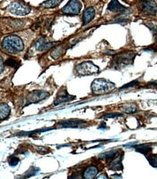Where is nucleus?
I'll return each instance as SVG.
<instances>
[{"label": "nucleus", "instance_id": "obj_1", "mask_svg": "<svg viewBox=\"0 0 157 179\" xmlns=\"http://www.w3.org/2000/svg\"><path fill=\"white\" fill-rule=\"evenodd\" d=\"M136 54L133 51H124L115 54L112 58L111 68L114 70H121L133 63Z\"/></svg>", "mask_w": 157, "mask_h": 179}, {"label": "nucleus", "instance_id": "obj_2", "mask_svg": "<svg viewBox=\"0 0 157 179\" xmlns=\"http://www.w3.org/2000/svg\"><path fill=\"white\" fill-rule=\"evenodd\" d=\"M2 46L4 51L10 54L18 53L24 49L23 42L17 35H10L4 38Z\"/></svg>", "mask_w": 157, "mask_h": 179}, {"label": "nucleus", "instance_id": "obj_3", "mask_svg": "<svg viewBox=\"0 0 157 179\" xmlns=\"http://www.w3.org/2000/svg\"><path fill=\"white\" fill-rule=\"evenodd\" d=\"M91 88L92 92L99 95L112 91L115 88V84L104 78H97L92 83Z\"/></svg>", "mask_w": 157, "mask_h": 179}, {"label": "nucleus", "instance_id": "obj_4", "mask_svg": "<svg viewBox=\"0 0 157 179\" xmlns=\"http://www.w3.org/2000/svg\"><path fill=\"white\" fill-rule=\"evenodd\" d=\"M31 7L23 1H14L8 6V11L15 15L24 16L30 13Z\"/></svg>", "mask_w": 157, "mask_h": 179}, {"label": "nucleus", "instance_id": "obj_5", "mask_svg": "<svg viewBox=\"0 0 157 179\" xmlns=\"http://www.w3.org/2000/svg\"><path fill=\"white\" fill-rule=\"evenodd\" d=\"M76 73L80 76H86L96 74L99 72V68L92 62L86 61L78 65L75 68Z\"/></svg>", "mask_w": 157, "mask_h": 179}, {"label": "nucleus", "instance_id": "obj_6", "mask_svg": "<svg viewBox=\"0 0 157 179\" xmlns=\"http://www.w3.org/2000/svg\"><path fill=\"white\" fill-rule=\"evenodd\" d=\"M82 8V4L78 0H69L65 6L62 9V13L69 15L79 14Z\"/></svg>", "mask_w": 157, "mask_h": 179}, {"label": "nucleus", "instance_id": "obj_7", "mask_svg": "<svg viewBox=\"0 0 157 179\" xmlns=\"http://www.w3.org/2000/svg\"><path fill=\"white\" fill-rule=\"evenodd\" d=\"M49 96V94L46 91L35 90L31 92L27 97L26 105L31 104H36L41 102Z\"/></svg>", "mask_w": 157, "mask_h": 179}, {"label": "nucleus", "instance_id": "obj_8", "mask_svg": "<svg viewBox=\"0 0 157 179\" xmlns=\"http://www.w3.org/2000/svg\"><path fill=\"white\" fill-rule=\"evenodd\" d=\"M140 10L148 15H156L157 13V4L154 0H141L139 3Z\"/></svg>", "mask_w": 157, "mask_h": 179}, {"label": "nucleus", "instance_id": "obj_9", "mask_svg": "<svg viewBox=\"0 0 157 179\" xmlns=\"http://www.w3.org/2000/svg\"><path fill=\"white\" fill-rule=\"evenodd\" d=\"M87 123L86 121L78 119H70L63 120L59 123V126L64 128H83Z\"/></svg>", "mask_w": 157, "mask_h": 179}, {"label": "nucleus", "instance_id": "obj_10", "mask_svg": "<svg viewBox=\"0 0 157 179\" xmlns=\"http://www.w3.org/2000/svg\"><path fill=\"white\" fill-rule=\"evenodd\" d=\"M75 96L69 94L67 91L66 90V89H64L60 90L59 92L57 93V97H55L54 104H55V105H58L61 104V103L70 102L75 99Z\"/></svg>", "mask_w": 157, "mask_h": 179}, {"label": "nucleus", "instance_id": "obj_11", "mask_svg": "<svg viewBox=\"0 0 157 179\" xmlns=\"http://www.w3.org/2000/svg\"><path fill=\"white\" fill-rule=\"evenodd\" d=\"M56 44H57V42L49 41L46 38L42 37L36 42L35 48L37 51H43L52 48L54 46L56 45Z\"/></svg>", "mask_w": 157, "mask_h": 179}, {"label": "nucleus", "instance_id": "obj_12", "mask_svg": "<svg viewBox=\"0 0 157 179\" xmlns=\"http://www.w3.org/2000/svg\"><path fill=\"white\" fill-rule=\"evenodd\" d=\"M107 10L114 12H125L128 10L124 6L122 5L118 0H111L110 3L109 4Z\"/></svg>", "mask_w": 157, "mask_h": 179}, {"label": "nucleus", "instance_id": "obj_13", "mask_svg": "<svg viewBox=\"0 0 157 179\" xmlns=\"http://www.w3.org/2000/svg\"><path fill=\"white\" fill-rule=\"evenodd\" d=\"M122 160V155L119 154V155L115 157L111 161V162L109 163V168L111 170H113V171H121V170H122L123 166Z\"/></svg>", "mask_w": 157, "mask_h": 179}, {"label": "nucleus", "instance_id": "obj_14", "mask_svg": "<svg viewBox=\"0 0 157 179\" xmlns=\"http://www.w3.org/2000/svg\"><path fill=\"white\" fill-rule=\"evenodd\" d=\"M95 10L92 7H88L84 11L83 15V26L89 23L95 16Z\"/></svg>", "mask_w": 157, "mask_h": 179}, {"label": "nucleus", "instance_id": "obj_15", "mask_svg": "<svg viewBox=\"0 0 157 179\" xmlns=\"http://www.w3.org/2000/svg\"><path fill=\"white\" fill-rule=\"evenodd\" d=\"M120 149H114V150H111L107 152H104L102 154H99V158L103 159V160H112L113 159L118 155L119 152H120Z\"/></svg>", "mask_w": 157, "mask_h": 179}, {"label": "nucleus", "instance_id": "obj_16", "mask_svg": "<svg viewBox=\"0 0 157 179\" xmlns=\"http://www.w3.org/2000/svg\"><path fill=\"white\" fill-rule=\"evenodd\" d=\"M98 174L97 167L94 166L88 167L84 172L83 178L86 179H93Z\"/></svg>", "mask_w": 157, "mask_h": 179}, {"label": "nucleus", "instance_id": "obj_17", "mask_svg": "<svg viewBox=\"0 0 157 179\" xmlns=\"http://www.w3.org/2000/svg\"><path fill=\"white\" fill-rule=\"evenodd\" d=\"M152 147L151 144H139L136 146V150L138 152H140L141 154H144L146 156L148 153L151 152Z\"/></svg>", "mask_w": 157, "mask_h": 179}, {"label": "nucleus", "instance_id": "obj_18", "mask_svg": "<svg viewBox=\"0 0 157 179\" xmlns=\"http://www.w3.org/2000/svg\"><path fill=\"white\" fill-rule=\"evenodd\" d=\"M10 114V108L7 104H2L0 106V118L1 120H5Z\"/></svg>", "mask_w": 157, "mask_h": 179}, {"label": "nucleus", "instance_id": "obj_19", "mask_svg": "<svg viewBox=\"0 0 157 179\" xmlns=\"http://www.w3.org/2000/svg\"><path fill=\"white\" fill-rule=\"evenodd\" d=\"M63 1V0H46L41 4V6H43L46 8H55Z\"/></svg>", "mask_w": 157, "mask_h": 179}, {"label": "nucleus", "instance_id": "obj_20", "mask_svg": "<svg viewBox=\"0 0 157 179\" xmlns=\"http://www.w3.org/2000/svg\"><path fill=\"white\" fill-rule=\"evenodd\" d=\"M64 51H65V50H64L63 46H58L57 48H56L55 50L51 53V56L54 59H58V58L60 57L63 55Z\"/></svg>", "mask_w": 157, "mask_h": 179}, {"label": "nucleus", "instance_id": "obj_21", "mask_svg": "<svg viewBox=\"0 0 157 179\" xmlns=\"http://www.w3.org/2000/svg\"><path fill=\"white\" fill-rule=\"evenodd\" d=\"M122 110L125 112V113L131 114V113H135L137 111V107L136 104H125L124 107H123Z\"/></svg>", "mask_w": 157, "mask_h": 179}, {"label": "nucleus", "instance_id": "obj_22", "mask_svg": "<svg viewBox=\"0 0 157 179\" xmlns=\"http://www.w3.org/2000/svg\"><path fill=\"white\" fill-rule=\"evenodd\" d=\"M10 26L15 29L21 28L22 27L24 26L23 22H22V21H20V20H17V19L11 20L10 22Z\"/></svg>", "mask_w": 157, "mask_h": 179}, {"label": "nucleus", "instance_id": "obj_23", "mask_svg": "<svg viewBox=\"0 0 157 179\" xmlns=\"http://www.w3.org/2000/svg\"><path fill=\"white\" fill-rule=\"evenodd\" d=\"M40 171V169L39 168V167H31L30 169L28 170V171L26 172V173H25V176H23L22 178H29V177H31V176H34L38 172H39Z\"/></svg>", "mask_w": 157, "mask_h": 179}, {"label": "nucleus", "instance_id": "obj_24", "mask_svg": "<svg viewBox=\"0 0 157 179\" xmlns=\"http://www.w3.org/2000/svg\"><path fill=\"white\" fill-rule=\"evenodd\" d=\"M146 157L149 160L150 165L152 167L157 168V154H151V155L146 156Z\"/></svg>", "mask_w": 157, "mask_h": 179}, {"label": "nucleus", "instance_id": "obj_25", "mask_svg": "<svg viewBox=\"0 0 157 179\" xmlns=\"http://www.w3.org/2000/svg\"><path fill=\"white\" fill-rule=\"evenodd\" d=\"M49 130H51V128H46V129H40V130H36V131H31V132H22V133H20V134H17V135L20 136H29V135H33V134L35 133H40L41 132H45L47 131H49Z\"/></svg>", "mask_w": 157, "mask_h": 179}, {"label": "nucleus", "instance_id": "obj_26", "mask_svg": "<svg viewBox=\"0 0 157 179\" xmlns=\"http://www.w3.org/2000/svg\"><path fill=\"white\" fill-rule=\"evenodd\" d=\"M5 64L7 65L12 67V68H17L20 65L19 62H17V60L13 59V58H9V59L7 60Z\"/></svg>", "mask_w": 157, "mask_h": 179}, {"label": "nucleus", "instance_id": "obj_27", "mask_svg": "<svg viewBox=\"0 0 157 179\" xmlns=\"http://www.w3.org/2000/svg\"><path fill=\"white\" fill-rule=\"evenodd\" d=\"M139 84V81L138 80H133V81H131L128 83V84L124 85V86L121 87L120 89V90H124V89H129V88H133V87L136 86L137 85Z\"/></svg>", "mask_w": 157, "mask_h": 179}, {"label": "nucleus", "instance_id": "obj_28", "mask_svg": "<svg viewBox=\"0 0 157 179\" xmlns=\"http://www.w3.org/2000/svg\"><path fill=\"white\" fill-rule=\"evenodd\" d=\"M123 115L121 113H108L106 114V115H103L102 118H115L118 117H122Z\"/></svg>", "mask_w": 157, "mask_h": 179}, {"label": "nucleus", "instance_id": "obj_29", "mask_svg": "<svg viewBox=\"0 0 157 179\" xmlns=\"http://www.w3.org/2000/svg\"><path fill=\"white\" fill-rule=\"evenodd\" d=\"M20 162V159L17 158V157H10V160H9V164L11 166H16Z\"/></svg>", "mask_w": 157, "mask_h": 179}, {"label": "nucleus", "instance_id": "obj_30", "mask_svg": "<svg viewBox=\"0 0 157 179\" xmlns=\"http://www.w3.org/2000/svg\"><path fill=\"white\" fill-rule=\"evenodd\" d=\"M36 150L38 152L41 154H46L50 152V149L46 147H38Z\"/></svg>", "mask_w": 157, "mask_h": 179}, {"label": "nucleus", "instance_id": "obj_31", "mask_svg": "<svg viewBox=\"0 0 157 179\" xmlns=\"http://www.w3.org/2000/svg\"><path fill=\"white\" fill-rule=\"evenodd\" d=\"M137 142H132V143H129V144H127L124 145V147H127V148H129V147H133L135 144H136Z\"/></svg>", "mask_w": 157, "mask_h": 179}, {"label": "nucleus", "instance_id": "obj_32", "mask_svg": "<svg viewBox=\"0 0 157 179\" xmlns=\"http://www.w3.org/2000/svg\"><path fill=\"white\" fill-rule=\"evenodd\" d=\"M148 85H149V86H153V87H157V81H151V82H149Z\"/></svg>", "mask_w": 157, "mask_h": 179}, {"label": "nucleus", "instance_id": "obj_33", "mask_svg": "<svg viewBox=\"0 0 157 179\" xmlns=\"http://www.w3.org/2000/svg\"><path fill=\"white\" fill-rule=\"evenodd\" d=\"M0 60H1V73H2V71L4 70V61H3V58L1 57L0 58Z\"/></svg>", "mask_w": 157, "mask_h": 179}, {"label": "nucleus", "instance_id": "obj_34", "mask_svg": "<svg viewBox=\"0 0 157 179\" xmlns=\"http://www.w3.org/2000/svg\"><path fill=\"white\" fill-rule=\"evenodd\" d=\"M96 178H98V179H99V178H108V177H107V176H105L104 174H102V175H101L99 176H98V177H96Z\"/></svg>", "mask_w": 157, "mask_h": 179}, {"label": "nucleus", "instance_id": "obj_35", "mask_svg": "<svg viewBox=\"0 0 157 179\" xmlns=\"http://www.w3.org/2000/svg\"><path fill=\"white\" fill-rule=\"evenodd\" d=\"M105 128H107L106 126H105V123L104 122H103V126H102H102H100L99 127H98V129H104Z\"/></svg>", "mask_w": 157, "mask_h": 179}, {"label": "nucleus", "instance_id": "obj_36", "mask_svg": "<svg viewBox=\"0 0 157 179\" xmlns=\"http://www.w3.org/2000/svg\"><path fill=\"white\" fill-rule=\"evenodd\" d=\"M112 178H122V176H112Z\"/></svg>", "mask_w": 157, "mask_h": 179}]
</instances>
